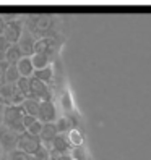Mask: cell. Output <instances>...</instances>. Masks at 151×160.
Masks as SVG:
<instances>
[{
  "mask_svg": "<svg viewBox=\"0 0 151 160\" xmlns=\"http://www.w3.org/2000/svg\"><path fill=\"white\" fill-rule=\"evenodd\" d=\"M12 47V44L8 42L3 36H0V53H7V50Z\"/></svg>",
  "mask_w": 151,
  "mask_h": 160,
  "instance_id": "83f0119b",
  "label": "cell"
},
{
  "mask_svg": "<svg viewBox=\"0 0 151 160\" xmlns=\"http://www.w3.org/2000/svg\"><path fill=\"white\" fill-rule=\"evenodd\" d=\"M8 65L7 62H0V86L7 84V70H8Z\"/></svg>",
  "mask_w": 151,
  "mask_h": 160,
  "instance_id": "4316f807",
  "label": "cell"
},
{
  "mask_svg": "<svg viewBox=\"0 0 151 160\" xmlns=\"http://www.w3.org/2000/svg\"><path fill=\"white\" fill-rule=\"evenodd\" d=\"M42 146L44 144H42L41 138L39 136H33V134L28 133V131L21 133L20 139H18V149L23 150V152L28 154V155H36Z\"/></svg>",
  "mask_w": 151,
  "mask_h": 160,
  "instance_id": "277c9868",
  "label": "cell"
},
{
  "mask_svg": "<svg viewBox=\"0 0 151 160\" xmlns=\"http://www.w3.org/2000/svg\"><path fill=\"white\" fill-rule=\"evenodd\" d=\"M55 18L49 13H36L30 15L26 20V29L30 31L34 37L37 36V39L42 37H55Z\"/></svg>",
  "mask_w": 151,
  "mask_h": 160,
  "instance_id": "6da1fadb",
  "label": "cell"
},
{
  "mask_svg": "<svg viewBox=\"0 0 151 160\" xmlns=\"http://www.w3.org/2000/svg\"><path fill=\"white\" fill-rule=\"evenodd\" d=\"M7 160H34V157L24 154L23 150H20V149H15V150H12L10 154H7Z\"/></svg>",
  "mask_w": 151,
  "mask_h": 160,
  "instance_id": "44dd1931",
  "label": "cell"
},
{
  "mask_svg": "<svg viewBox=\"0 0 151 160\" xmlns=\"http://www.w3.org/2000/svg\"><path fill=\"white\" fill-rule=\"evenodd\" d=\"M18 139H20V134L12 131L7 126H0V147L3 149V152L10 154L12 150L18 149Z\"/></svg>",
  "mask_w": 151,
  "mask_h": 160,
  "instance_id": "8992f818",
  "label": "cell"
},
{
  "mask_svg": "<svg viewBox=\"0 0 151 160\" xmlns=\"http://www.w3.org/2000/svg\"><path fill=\"white\" fill-rule=\"evenodd\" d=\"M31 60H33L34 70H42V68H46V67H49V65H51V57L42 55V53H34L31 57Z\"/></svg>",
  "mask_w": 151,
  "mask_h": 160,
  "instance_id": "e0dca14e",
  "label": "cell"
},
{
  "mask_svg": "<svg viewBox=\"0 0 151 160\" xmlns=\"http://www.w3.org/2000/svg\"><path fill=\"white\" fill-rule=\"evenodd\" d=\"M36 120H37L36 117H31V115H24V118H23V126L28 129V128H30V126L34 123Z\"/></svg>",
  "mask_w": 151,
  "mask_h": 160,
  "instance_id": "f546056e",
  "label": "cell"
},
{
  "mask_svg": "<svg viewBox=\"0 0 151 160\" xmlns=\"http://www.w3.org/2000/svg\"><path fill=\"white\" fill-rule=\"evenodd\" d=\"M16 86L18 89L21 91V94L26 97V99H30V78H20V81L16 82Z\"/></svg>",
  "mask_w": 151,
  "mask_h": 160,
  "instance_id": "7402d4cb",
  "label": "cell"
},
{
  "mask_svg": "<svg viewBox=\"0 0 151 160\" xmlns=\"http://www.w3.org/2000/svg\"><path fill=\"white\" fill-rule=\"evenodd\" d=\"M5 28H7V23L3 21L2 15H0V36H3V31H5Z\"/></svg>",
  "mask_w": 151,
  "mask_h": 160,
  "instance_id": "4dcf8cb0",
  "label": "cell"
},
{
  "mask_svg": "<svg viewBox=\"0 0 151 160\" xmlns=\"http://www.w3.org/2000/svg\"><path fill=\"white\" fill-rule=\"evenodd\" d=\"M33 76L36 78V79H39V81H42V82H51L52 81V78H54V70H52V67L49 65V67H46V68H42V70H34V74Z\"/></svg>",
  "mask_w": 151,
  "mask_h": 160,
  "instance_id": "2e32d148",
  "label": "cell"
},
{
  "mask_svg": "<svg viewBox=\"0 0 151 160\" xmlns=\"http://www.w3.org/2000/svg\"><path fill=\"white\" fill-rule=\"evenodd\" d=\"M42 126H44V123H42V121L36 120L34 123H33L30 128H28L26 131H28L30 134H33V136H39V134H41V131H42Z\"/></svg>",
  "mask_w": 151,
  "mask_h": 160,
  "instance_id": "d4e9b609",
  "label": "cell"
},
{
  "mask_svg": "<svg viewBox=\"0 0 151 160\" xmlns=\"http://www.w3.org/2000/svg\"><path fill=\"white\" fill-rule=\"evenodd\" d=\"M39 100H34V99H26L21 105H23V108H24V112H26V115H31V117H36L37 118V115H39Z\"/></svg>",
  "mask_w": 151,
  "mask_h": 160,
  "instance_id": "9a60e30c",
  "label": "cell"
},
{
  "mask_svg": "<svg viewBox=\"0 0 151 160\" xmlns=\"http://www.w3.org/2000/svg\"><path fill=\"white\" fill-rule=\"evenodd\" d=\"M3 112H5V105L0 102V126L3 125Z\"/></svg>",
  "mask_w": 151,
  "mask_h": 160,
  "instance_id": "1f68e13d",
  "label": "cell"
},
{
  "mask_svg": "<svg viewBox=\"0 0 151 160\" xmlns=\"http://www.w3.org/2000/svg\"><path fill=\"white\" fill-rule=\"evenodd\" d=\"M62 107H63V110L65 112H72V108H73V103H72V97H70V92L68 91H65L63 94H62Z\"/></svg>",
  "mask_w": 151,
  "mask_h": 160,
  "instance_id": "cb8c5ba5",
  "label": "cell"
},
{
  "mask_svg": "<svg viewBox=\"0 0 151 160\" xmlns=\"http://www.w3.org/2000/svg\"><path fill=\"white\" fill-rule=\"evenodd\" d=\"M70 149L72 144L65 134H57V138L51 142V154H67Z\"/></svg>",
  "mask_w": 151,
  "mask_h": 160,
  "instance_id": "8fae6325",
  "label": "cell"
},
{
  "mask_svg": "<svg viewBox=\"0 0 151 160\" xmlns=\"http://www.w3.org/2000/svg\"><path fill=\"white\" fill-rule=\"evenodd\" d=\"M26 100V97L21 94V91L18 89L16 84H3L0 86V102L3 103L5 107L10 105H21Z\"/></svg>",
  "mask_w": 151,
  "mask_h": 160,
  "instance_id": "3957f363",
  "label": "cell"
},
{
  "mask_svg": "<svg viewBox=\"0 0 151 160\" xmlns=\"http://www.w3.org/2000/svg\"><path fill=\"white\" fill-rule=\"evenodd\" d=\"M37 120L42 121V123H55V120H57V108H55L52 100H44L39 103Z\"/></svg>",
  "mask_w": 151,
  "mask_h": 160,
  "instance_id": "52a82bcc",
  "label": "cell"
},
{
  "mask_svg": "<svg viewBox=\"0 0 151 160\" xmlns=\"http://www.w3.org/2000/svg\"><path fill=\"white\" fill-rule=\"evenodd\" d=\"M36 41H37L36 37L24 28L23 36L20 37V41H18V45H20V49L23 50L24 57H33L34 55V44H36Z\"/></svg>",
  "mask_w": 151,
  "mask_h": 160,
  "instance_id": "30bf717a",
  "label": "cell"
},
{
  "mask_svg": "<svg viewBox=\"0 0 151 160\" xmlns=\"http://www.w3.org/2000/svg\"><path fill=\"white\" fill-rule=\"evenodd\" d=\"M55 125H57V129H59V134H65L68 133L72 129V118L70 117H60L57 121H55Z\"/></svg>",
  "mask_w": 151,
  "mask_h": 160,
  "instance_id": "ac0fdd59",
  "label": "cell"
},
{
  "mask_svg": "<svg viewBox=\"0 0 151 160\" xmlns=\"http://www.w3.org/2000/svg\"><path fill=\"white\" fill-rule=\"evenodd\" d=\"M26 115V112L23 108V105H10L5 107L3 112V126L10 128L15 133L21 134L26 131V128L23 126V118Z\"/></svg>",
  "mask_w": 151,
  "mask_h": 160,
  "instance_id": "7a4b0ae2",
  "label": "cell"
},
{
  "mask_svg": "<svg viewBox=\"0 0 151 160\" xmlns=\"http://www.w3.org/2000/svg\"><path fill=\"white\" fill-rule=\"evenodd\" d=\"M33 157H34V160H51V149L42 146L39 149V152H37L36 155H33Z\"/></svg>",
  "mask_w": 151,
  "mask_h": 160,
  "instance_id": "484cf974",
  "label": "cell"
},
{
  "mask_svg": "<svg viewBox=\"0 0 151 160\" xmlns=\"http://www.w3.org/2000/svg\"><path fill=\"white\" fill-rule=\"evenodd\" d=\"M30 99H34V100H39V102H44V100H52V92L51 89L47 88V84L36 79L34 76L30 78Z\"/></svg>",
  "mask_w": 151,
  "mask_h": 160,
  "instance_id": "5b68a950",
  "label": "cell"
},
{
  "mask_svg": "<svg viewBox=\"0 0 151 160\" xmlns=\"http://www.w3.org/2000/svg\"><path fill=\"white\" fill-rule=\"evenodd\" d=\"M23 31H24V23L20 20H15L13 23L7 24L5 31H3V37L13 45V44H18L20 37L23 36Z\"/></svg>",
  "mask_w": 151,
  "mask_h": 160,
  "instance_id": "ba28073f",
  "label": "cell"
},
{
  "mask_svg": "<svg viewBox=\"0 0 151 160\" xmlns=\"http://www.w3.org/2000/svg\"><path fill=\"white\" fill-rule=\"evenodd\" d=\"M55 50H57V39L55 37H42V39H37L34 44V53H42L47 57H52Z\"/></svg>",
  "mask_w": 151,
  "mask_h": 160,
  "instance_id": "9c48e42d",
  "label": "cell"
},
{
  "mask_svg": "<svg viewBox=\"0 0 151 160\" xmlns=\"http://www.w3.org/2000/svg\"><path fill=\"white\" fill-rule=\"evenodd\" d=\"M16 68H18V71H20V74H21L23 78H31L33 74H34V67H33V60H31V57H24V58H21L20 62H18Z\"/></svg>",
  "mask_w": 151,
  "mask_h": 160,
  "instance_id": "5bb4252c",
  "label": "cell"
},
{
  "mask_svg": "<svg viewBox=\"0 0 151 160\" xmlns=\"http://www.w3.org/2000/svg\"><path fill=\"white\" fill-rule=\"evenodd\" d=\"M51 160H73L70 154H51Z\"/></svg>",
  "mask_w": 151,
  "mask_h": 160,
  "instance_id": "f1b7e54d",
  "label": "cell"
},
{
  "mask_svg": "<svg viewBox=\"0 0 151 160\" xmlns=\"http://www.w3.org/2000/svg\"><path fill=\"white\" fill-rule=\"evenodd\" d=\"M72 158L73 160H86V150H84L83 146H78V147H73L72 149Z\"/></svg>",
  "mask_w": 151,
  "mask_h": 160,
  "instance_id": "603a6c76",
  "label": "cell"
},
{
  "mask_svg": "<svg viewBox=\"0 0 151 160\" xmlns=\"http://www.w3.org/2000/svg\"><path fill=\"white\" fill-rule=\"evenodd\" d=\"M3 154H5V152H3V149H2V147H0V160H2V157H3Z\"/></svg>",
  "mask_w": 151,
  "mask_h": 160,
  "instance_id": "d6a6232c",
  "label": "cell"
},
{
  "mask_svg": "<svg viewBox=\"0 0 151 160\" xmlns=\"http://www.w3.org/2000/svg\"><path fill=\"white\" fill-rule=\"evenodd\" d=\"M57 134H59L57 125H55V123H44L39 138H41V141H42V144H51L52 141L57 138Z\"/></svg>",
  "mask_w": 151,
  "mask_h": 160,
  "instance_id": "7c38bea8",
  "label": "cell"
},
{
  "mask_svg": "<svg viewBox=\"0 0 151 160\" xmlns=\"http://www.w3.org/2000/svg\"><path fill=\"white\" fill-rule=\"evenodd\" d=\"M21 58H24V53H23V50L20 49L18 44H13L5 53V62L8 65H18V62Z\"/></svg>",
  "mask_w": 151,
  "mask_h": 160,
  "instance_id": "4fadbf2b",
  "label": "cell"
},
{
  "mask_svg": "<svg viewBox=\"0 0 151 160\" xmlns=\"http://www.w3.org/2000/svg\"><path fill=\"white\" fill-rule=\"evenodd\" d=\"M67 138H68L70 144H72L73 147H78V146L83 144V136H81V133H80L77 128H72L68 133H67Z\"/></svg>",
  "mask_w": 151,
  "mask_h": 160,
  "instance_id": "d6986e66",
  "label": "cell"
},
{
  "mask_svg": "<svg viewBox=\"0 0 151 160\" xmlns=\"http://www.w3.org/2000/svg\"><path fill=\"white\" fill-rule=\"evenodd\" d=\"M20 78H21V74H20V71H18L16 65H10L8 70H7V82L8 84H16L18 81H20Z\"/></svg>",
  "mask_w": 151,
  "mask_h": 160,
  "instance_id": "ffe728a7",
  "label": "cell"
}]
</instances>
